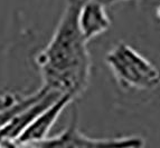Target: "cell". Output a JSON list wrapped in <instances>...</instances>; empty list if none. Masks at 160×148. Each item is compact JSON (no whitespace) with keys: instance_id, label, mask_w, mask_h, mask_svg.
I'll list each match as a JSON object with an SVG mask.
<instances>
[{"instance_id":"obj_1","label":"cell","mask_w":160,"mask_h":148,"mask_svg":"<svg viewBox=\"0 0 160 148\" xmlns=\"http://www.w3.org/2000/svg\"><path fill=\"white\" fill-rule=\"evenodd\" d=\"M83 0H65L64 9L51 40L35 57L42 88L58 96L78 98L90 84L92 59L88 42L78 27Z\"/></svg>"},{"instance_id":"obj_2","label":"cell","mask_w":160,"mask_h":148,"mask_svg":"<svg viewBox=\"0 0 160 148\" xmlns=\"http://www.w3.org/2000/svg\"><path fill=\"white\" fill-rule=\"evenodd\" d=\"M105 63L123 90L149 91L160 85L157 66L127 42H118L108 50Z\"/></svg>"},{"instance_id":"obj_3","label":"cell","mask_w":160,"mask_h":148,"mask_svg":"<svg viewBox=\"0 0 160 148\" xmlns=\"http://www.w3.org/2000/svg\"><path fill=\"white\" fill-rule=\"evenodd\" d=\"M78 113L73 111L66 129L55 137L46 138L39 143L20 144L24 148H144L146 141L140 136H123L113 138H92L78 128Z\"/></svg>"},{"instance_id":"obj_4","label":"cell","mask_w":160,"mask_h":148,"mask_svg":"<svg viewBox=\"0 0 160 148\" xmlns=\"http://www.w3.org/2000/svg\"><path fill=\"white\" fill-rule=\"evenodd\" d=\"M74 101V98L71 96H59L51 105L40 110L29 124L25 127V129L17 138L18 144H35L48 138V134L53 128L54 124L57 122L58 117L64 111V109L71 103Z\"/></svg>"},{"instance_id":"obj_5","label":"cell","mask_w":160,"mask_h":148,"mask_svg":"<svg viewBox=\"0 0 160 148\" xmlns=\"http://www.w3.org/2000/svg\"><path fill=\"white\" fill-rule=\"evenodd\" d=\"M78 21L83 37L88 42L104 34L111 27L107 6L101 0H83Z\"/></svg>"},{"instance_id":"obj_6","label":"cell","mask_w":160,"mask_h":148,"mask_svg":"<svg viewBox=\"0 0 160 148\" xmlns=\"http://www.w3.org/2000/svg\"><path fill=\"white\" fill-rule=\"evenodd\" d=\"M22 98L15 94H1L0 95V114L11 109L15 105L19 103Z\"/></svg>"},{"instance_id":"obj_7","label":"cell","mask_w":160,"mask_h":148,"mask_svg":"<svg viewBox=\"0 0 160 148\" xmlns=\"http://www.w3.org/2000/svg\"><path fill=\"white\" fill-rule=\"evenodd\" d=\"M101 1L108 7V6L114 5V3H117V2H121V1H126V0H101Z\"/></svg>"},{"instance_id":"obj_8","label":"cell","mask_w":160,"mask_h":148,"mask_svg":"<svg viewBox=\"0 0 160 148\" xmlns=\"http://www.w3.org/2000/svg\"><path fill=\"white\" fill-rule=\"evenodd\" d=\"M156 13H157V17H158V19H159V21H160V5L157 7V10H156Z\"/></svg>"}]
</instances>
